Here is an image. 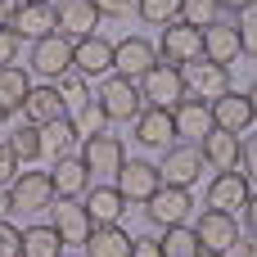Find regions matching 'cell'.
Returning a JSON list of instances; mask_svg holds the SVG:
<instances>
[{
	"label": "cell",
	"mask_w": 257,
	"mask_h": 257,
	"mask_svg": "<svg viewBox=\"0 0 257 257\" xmlns=\"http://www.w3.org/2000/svg\"><path fill=\"white\" fill-rule=\"evenodd\" d=\"M131 257H163V248H158V239H136Z\"/></svg>",
	"instance_id": "b9f144b4"
},
{
	"label": "cell",
	"mask_w": 257,
	"mask_h": 257,
	"mask_svg": "<svg viewBox=\"0 0 257 257\" xmlns=\"http://www.w3.org/2000/svg\"><path fill=\"white\" fill-rule=\"evenodd\" d=\"M239 172H244L248 181H257V136H248V140H244V154H239Z\"/></svg>",
	"instance_id": "74e56055"
},
{
	"label": "cell",
	"mask_w": 257,
	"mask_h": 257,
	"mask_svg": "<svg viewBox=\"0 0 257 257\" xmlns=\"http://www.w3.org/2000/svg\"><path fill=\"white\" fill-rule=\"evenodd\" d=\"M203 59L230 68L235 59H244V45H239V27L235 23H212L203 27Z\"/></svg>",
	"instance_id": "7402d4cb"
},
{
	"label": "cell",
	"mask_w": 257,
	"mask_h": 257,
	"mask_svg": "<svg viewBox=\"0 0 257 257\" xmlns=\"http://www.w3.org/2000/svg\"><path fill=\"white\" fill-rule=\"evenodd\" d=\"M181 81H185V95L212 104L217 95L230 90V68H221L212 59H190V63H181Z\"/></svg>",
	"instance_id": "52a82bcc"
},
{
	"label": "cell",
	"mask_w": 257,
	"mask_h": 257,
	"mask_svg": "<svg viewBox=\"0 0 257 257\" xmlns=\"http://www.w3.org/2000/svg\"><path fill=\"white\" fill-rule=\"evenodd\" d=\"M253 0H217V9H230V14H244Z\"/></svg>",
	"instance_id": "ee69618b"
},
{
	"label": "cell",
	"mask_w": 257,
	"mask_h": 257,
	"mask_svg": "<svg viewBox=\"0 0 257 257\" xmlns=\"http://www.w3.org/2000/svg\"><path fill=\"white\" fill-rule=\"evenodd\" d=\"M72 72H81V77H108L113 72V41H104L99 32L72 41Z\"/></svg>",
	"instance_id": "2e32d148"
},
{
	"label": "cell",
	"mask_w": 257,
	"mask_h": 257,
	"mask_svg": "<svg viewBox=\"0 0 257 257\" xmlns=\"http://www.w3.org/2000/svg\"><path fill=\"white\" fill-rule=\"evenodd\" d=\"M158 59L163 63H190V59H203V27H190V23H167L163 27V41H158Z\"/></svg>",
	"instance_id": "8fae6325"
},
{
	"label": "cell",
	"mask_w": 257,
	"mask_h": 257,
	"mask_svg": "<svg viewBox=\"0 0 257 257\" xmlns=\"http://www.w3.org/2000/svg\"><path fill=\"white\" fill-rule=\"evenodd\" d=\"M226 257H257V235H248V239L239 235V239L230 244V253H226Z\"/></svg>",
	"instance_id": "60d3db41"
},
{
	"label": "cell",
	"mask_w": 257,
	"mask_h": 257,
	"mask_svg": "<svg viewBox=\"0 0 257 257\" xmlns=\"http://www.w3.org/2000/svg\"><path fill=\"white\" fill-rule=\"evenodd\" d=\"M9 27H14V36H18V41H41V36L59 32V18H54V5H36V0H23Z\"/></svg>",
	"instance_id": "ffe728a7"
},
{
	"label": "cell",
	"mask_w": 257,
	"mask_h": 257,
	"mask_svg": "<svg viewBox=\"0 0 257 257\" xmlns=\"http://www.w3.org/2000/svg\"><path fill=\"white\" fill-rule=\"evenodd\" d=\"M212 126L217 131H248L253 126V104H248V95H239V90H226V95H217L212 99Z\"/></svg>",
	"instance_id": "603a6c76"
},
{
	"label": "cell",
	"mask_w": 257,
	"mask_h": 257,
	"mask_svg": "<svg viewBox=\"0 0 257 257\" xmlns=\"http://www.w3.org/2000/svg\"><path fill=\"white\" fill-rule=\"evenodd\" d=\"M9 212H14V203H9V185H0V221H9Z\"/></svg>",
	"instance_id": "f6af8a7d"
},
{
	"label": "cell",
	"mask_w": 257,
	"mask_h": 257,
	"mask_svg": "<svg viewBox=\"0 0 257 257\" xmlns=\"http://www.w3.org/2000/svg\"><path fill=\"white\" fill-rule=\"evenodd\" d=\"M68 68H72V41H68L63 32H50V36L32 41V54H27V72H32V77L59 81Z\"/></svg>",
	"instance_id": "7a4b0ae2"
},
{
	"label": "cell",
	"mask_w": 257,
	"mask_h": 257,
	"mask_svg": "<svg viewBox=\"0 0 257 257\" xmlns=\"http://www.w3.org/2000/svg\"><path fill=\"white\" fill-rule=\"evenodd\" d=\"M27 90H32V72L23 63H9L0 68V122H9L14 113H23L27 104Z\"/></svg>",
	"instance_id": "484cf974"
},
{
	"label": "cell",
	"mask_w": 257,
	"mask_h": 257,
	"mask_svg": "<svg viewBox=\"0 0 257 257\" xmlns=\"http://www.w3.org/2000/svg\"><path fill=\"white\" fill-rule=\"evenodd\" d=\"M18 5H23V0H0V27H9V23H14Z\"/></svg>",
	"instance_id": "7bdbcfd3"
},
{
	"label": "cell",
	"mask_w": 257,
	"mask_h": 257,
	"mask_svg": "<svg viewBox=\"0 0 257 257\" xmlns=\"http://www.w3.org/2000/svg\"><path fill=\"white\" fill-rule=\"evenodd\" d=\"M23 257H63V239L54 226H27L23 230Z\"/></svg>",
	"instance_id": "f546056e"
},
{
	"label": "cell",
	"mask_w": 257,
	"mask_h": 257,
	"mask_svg": "<svg viewBox=\"0 0 257 257\" xmlns=\"http://www.w3.org/2000/svg\"><path fill=\"white\" fill-rule=\"evenodd\" d=\"M54 86H59V95H63V104H68V117H81V113H86V108L95 104L90 77H81V72H72V68H68V72H63V77H59Z\"/></svg>",
	"instance_id": "f1b7e54d"
},
{
	"label": "cell",
	"mask_w": 257,
	"mask_h": 257,
	"mask_svg": "<svg viewBox=\"0 0 257 257\" xmlns=\"http://www.w3.org/2000/svg\"><path fill=\"white\" fill-rule=\"evenodd\" d=\"M154 63H158V45H154V41H145V36H122V41H113V72H117V77L140 81Z\"/></svg>",
	"instance_id": "7c38bea8"
},
{
	"label": "cell",
	"mask_w": 257,
	"mask_h": 257,
	"mask_svg": "<svg viewBox=\"0 0 257 257\" xmlns=\"http://www.w3.org/2000/svg\"><path fill=\"white\" fill-rule=\"evenodd\" d=\"M14 176H18V158H14L9 145H0V185H9Z\"/></svg>",
	"instance_id": "f35d334b"
},
{
	"label": "cell",
	"mask_w": 257,
	"mask_h": 257,
	"mask_svg": "<svg viewBox=\"0 0 257 257\" xmlns=\"http://www.w3.org/2000/svg\"><path fill=\"white\" fill-rule=\"evenodd\" d=\"M136 86H140V99H145V104H158V108H176V104L185 99L181 68H176V63H163V59H158Z\"/></svg>",
	"instance_id": "8992f818"
},
{
	"label": "cell",
	"mask_w": 257,
	"mask_h": 257,
	"mask_svg": "<svg viewBox=\"0 0 257 257\" xmlns=\"http://www.w3.org/2000/svg\"><path fill=\"white\" fill-rule=\"evenodd\" d=\"M36 5H50V0H36Z\"/></svg>",
	"instance_id": "681fc988"
},
{
	"label": "cell",
	"mask_w": 257,
	"mask_h": 257,
	"mask_svg": "<svg viewBox=\"0 0 257 257\" xmlns=\"http://www.w3.org/2000/svg\"><path fill=\"white\" fill-rule=\"evenodd\" d=\"M194 235H199V244H203L208 253H230V244L244 235V226H239L235 212H217V208H208V212H199Z\"/></svg>",
	"instance_id": "5bb4252c"
},
{
	"label": "cell",
	"mask_w": 257,
	"mask_h": 257,
	"mask_svg": "<svg viewBox=\"0 0 257 257\" xmlns=\"http://www.w3.org/2000/svg\"><path fill=\"white\" fill-rule=\"evenodd\" d=\"M50 226L59 230L63 248H68V244H72V248L86 244L90 230H95V221H90V212H86L81 199H54V208H50Z\"/></svg>",
	"instance_id": "4fadbf2b"
},
{
	"label": "cell",
	"mask_w": 257,
	"mask_h": 257,
	"mask_svg": "<svg viewBox=\"0 0 257 257\" xmlns=\"http://www.w3.org/2000/svg\"><path fill=\"white\" fill-rule=\"evenodd\" d=\"M239 45H244V54H253L257 59V5H248L244 14H239Z\"/></svg>",
	"instance_id": "e575fe53"
},
{
	"label": "cell",
	"mask_w": 257,
	"mask_h": 257,
	"mask_svg": "<svg viewBox=\"0 0 257 257\" xmlns=\"http://www.w3.org/2000/svg\"><path fill=\"white\" fill-rule=\"evenodd\" d=\"M136 14H140V23H149V27H167V23L181 14V0H136Z\"/></svg>",
	"instance_id": "d6a6232c"
},
{
	"label": "cell",
	"mask_w": 257,
	"mask_h": 257,
	"mask_svg": "<svg viewBox=\"0 0 257 257\" xmlns=\"http://www.w3.org/2000/svg\"><path fill=\"white\" fill-rule=\"evenodd\" d=\"M158 248H163V257H199V253H203L194 226H167L163 239H158Z\"/></svg>",
	"instance_id": "4dcf8cb0"
},
{
	"label": "cell",
	"mask_w": 257,
	"mask_h": 257,
	"mask_svg": "<svg viewBox=\"0 0 257 257\" xmlns=\"http://www.w3.org/2000/svg\"><path fill=\"white\" fill-rule=\"evenodd\" d=\"M23 117H27L32 126H45V122H59V117H68V104H63V95H59V86H54V81H36V86L27 90Z\"/></svg>",
	"instance_id": "ac0fdd59"
},
{
	"label": "cell",
	"mask_w": 257,
	"mask_h": 257,
	"mask_svg": "<svg viewBox=\"0 0 257 257\" xmlns=\"http://www.w3.org/2000/svg\"><path fill=\"white\" fill-rule=\"evenodd\" d=\"M158 172H163V185H181V190H190L199 176H203V154H199V145L194 140H176L172 149H163V163H158Z\"/></svg>",
	"instance_id": "9c48e42d"
},
{
	"label": "cell",
	"mask_w": 257,
	"mask_h": 257,
	"mask_svg": "<svg viewBox=\"0 0 257 257\" xmlns=\"http://www.w3.org/2000/svg\"><path fill=\"white\" fill-rule=\"evenodd\" d=\"M50 181H54V194L59 199H81L90 190V167L81 163V154H68L50 167Z\"/></svg>",
	"instance_id": "d4e9b609"
},
{
	"label": "cell",
	"mask_w": 257,
	"mask_h": 257,
	"mask_svg": "<svg viewBox=\"0 0 257 257\" xmlns=\"http://www.w3.org/2000/svg\"><path fill=\"white\" fill-rule=\"evenodd\" d=\"M0 257H23V230L14 221H0Z\"/></svg>",
	"instance_id": "d590c367"
},
{
	"label": "cell",
	"mask_w": 257,
	"mask_h": 257,
	"mask_svg": "<svg viewBox=\"0 0 257 257\" xmlns=\"http://www.w3.org/2000/svg\"><path fill=\"white\" fill-rule=\"evenodd\" d=\"M253 5H257V0H253Z\"/></svg>",
	"instance_id": "f907efd6"
},
{
	"label": "cell",
	"mask_w": 257,
	"mask_h": 257,
	"mask_svg": "<svg viewBox=\"0 0 257 257\" xmlns=\"http://www.w3.org/2000/svg\"><path fill=\"white\" fill-rule=\"evenodd\" d=\"M181 23H190V27H212V23H217V0H181Z\"/></svg>",
	"instance_id": "836d02e7"
},
{
	"label": "cell",
	"mask_w": 257,
	"mask_h": 257,
	"mask_svg": "<svg viewBox=\"0 0 257 257\" xmlns=\"http://www.w3.org/2000/svg\"><path fill=\"white\" fill-rule=\"evenodd\" d=\"M95 108H99L104 122H136V113L145 108V99H140V86H136L131 77L108 72L104 86L95 90Z\"/></svg>",
	"instance_id": "6da1fadb"
},
{
	"label": "cell",
	"mask_w": 257,
	"mask_h": 257,
	"mask_svg": "<svg viewBox=\"0 0 257 257\" xmlns=\"http://www.w3.org/2000/svg\"><path fill=\"white\" fill-rule=\"evenodd\" d=\"M131 244L136 239L122 226H95L81 248H86V257H131Z\"/></svg>",
	"instance_id": "83f0119b"
},
{
	"label": "cell",
	"mask_w": 257,
	"mask_h": 257,
	"mask_svg": "<svg viewBox=\"0 0 257 257\" xmlns=\"http://www.w3.org/2000/svg\"><path fill=\"white\" fill-rule=\"evenodd\" d=\"M126 5H136V0H99V9H108V14H117V9H126Z\"/></svg>",
	"instance_id": "bcb514c9"
},
{
	"label": "cell",
	"mask_w": 257,
	"mask_h": 257,
	"mask_svg": "<svg viewBox=\"0 0 257 257\" xmlns=\"http://www.w3.org/2000/svg\"><path fill=\"white\" fill-rule=\"evenodd\" d=\"M77 140H81V131H77V122H72V117L45 122V126H41V158H50V163L68 158V154L77 149Z\"/></svg>",
	"instance_id": "4316f807"
},
{
	"label": "cell",
	"mask_w": 257,
	"mask_h": 257,
	"mask_svg": "<svg viewBox=\"0 0 257 257\" xmlns=\"http://www.w3.org/2000/svg\"><path fill=\"white\" fill-rule=\"evenodd\" d=\"M54 181H50V172H36V167H27V172H18L14 181H9V203H14V212H50L54 208Z\"/></svg>",
	"instance_id": "3957f363"
},
{
	"label": "cell",
	"mask_w": 257,
	"mask_h": 257,
	"mask_svg": "<svg viewBox=\"0 0 257 257\" xmlns=\"http://www.w3.org/2000/svg\"><path fill=\"white\" fill-rule=\"evenodd\" d=\"M81 203H86V212H90V221L95 226H122V217H126V199L117 194V185H90L86 194H81Z\"/></svg>",
	"instance_id": "44dd1931"
},
{
	"label": "cell",
	"mask_w": 257,
	"mask_h": 257,
	"mask_svg": "<svg viewBox=\"0 0 257 257\" xmlns=\"http://www.w3.org/2000/svg\"><path fill=\"white\" fill-rule=\"evenodd\" d=\"M248 104H253V122H257V81H253V90H248Z\"/></svg>",
	"instance_id": "7dc6e473"
},
{
	"label": "cell",
	"mask_w": 257,
	"mask_h": 257,
	"mask_svg": "<svg viewBox=\"0 0 257 257\" xmlns=\"http://www.w3.org/2000/svg\"><path fill=\"white\" fill-rule=\"evenodd\" d=\"M5 145L14 149V158H18V163H36V158H41V126L18 122V126L9 131V140H5Z\"/></svg>",
	"instance_id": "1f68e13d"
},
{
	"label": "cell",
	"mask_w": 257,
	"mask_h": 257,
	"mask_svg": "<svg viewBox=\"0 0 257 257\" xmlns=\"http://www.w3.org/2000/svg\"><path fill=\"white\" fill-rule=\"evenodd\" d=\"M117 194L126 199V203H145V199H154V190L163 185V172H158V163H149V158H126L122 167H117Z\"/></svg>",
	"instance_id": "30bf717a"
},
{
	"label": "cell",
	"mask_w": 257,
	"mask_h": 257,
	"mask_svg": "<svg viewBox=\"0 0 257 257\" xmlns=\"http://www.w3.org/2000/svg\"><path fill=\"white\" fill-rule=\"evenodd\" d=\"M172 117H176V136L181 140H203L208 131H212V104L208 99H194V95H185L176 108H172Z\"/></svg>",
	"instance_id": "cb8c5ba5"
},
{
	"label": "cell",
	"mask_w": 257,
	"mask_h": 257,
	"mask_svg": "<svg viewBox=\"0 0 257 257\" xmlns=\"http://www.w3.org/2000/svg\"><path fill=\"white\" fill-rule=\"evenodd\" d=\"M81 163L90 167V176H117V167L126 163V149L113 131H90L81 136Z\"/></svg>",
	"instance_id": "ba28073f"
},
{
	"label": "cell",
	"mask_w": 257,
	"mask_h": 257,
	"mask_svg": "<svg viewBox=\"0 0 257 257\" xmlns=\"http://www.w3.org/2000/svg\"><path fill=\"white\" fill-rule=\"evenodd\" d=\"M248 194H253V185H248L244 172H217L212 185H208V208H217V212H239V208L248 203Z\"/></svg>",
	"instance_id": "d6986e66"
},
{
	"label": "cell",
	"mask_w": 257,
	"mask_h": 257,
	"mask_svg": "<svg viewBox=\"0 0 257 257\" xmlns=\"http://www.w3.org/2000/svg\"><path fill=\"white\" fill-rule=\"evenodd\" d=\"M54 18H59V32L68 41H81V36H95L99 32L104 9H99V0H59L54 5Z\"/></svg>",
	"instance_id": "9a60e30c"
},
{
	"label": "cell",
	"mask_w": 257,
	"mask_h": 257,
	"mask_svg": "<svg viewBox=\"0 0 257 257\" xmlns=\"http://www.w3.org/2000/svg\"><path fill=\"white\" fill-rule=\"evenodd\" d=\"M199 154H203V167H217V172H239V154H244V140L235 131H208L199 140Z\"/></svg>",
	"instance_id": "e0dca14e"
},
{
	"label": "cell",
	"mask_w": 257,
	"mask_h": 257,
	"mask_svg": "<svg viewBox=\"0 0 257 257\" xmlns=\"http://www.w3.org/2000/svg\"><path fill=\"white\" fill-rule=\"evenodd\" d=\"M18 50H23V41L14 36V27H0V68L18 63Z\"/></svg>",
	"instance_id": "8d00e7d4"
},
{
	"label": "cell",
	"mask_w": 257,
	"mask_h": 257,
	"mask_svg": "<svg viewBox=\"0 0 257 257\" xmlns=\"http://www.w3.org/2000/svg\"><path fill=\"white\" fill-rule=\"evenodd\" d=\"M239 212H244V221H239V226H244L248 235H257V190H253V194H248V203H244Z\"/></svg>",
	"instance_id": "ab89813d"
},
{
	"label": "cell",
	"mask_w": 257,
	"mask_h": 257,
	"mask_svg": "<svg viewBox=\"0 0 257 257\" xmlns=\"http://www.w3.org/2000/svg\"><path fill=\"white\" fill-rule=\"evenodd\" d=\"M136 145L145 149V154H163V149H172L181 136H176V117H172V108H158V104H145L140 113H136Z\"/></svg>",
	"instance_id": "277c9868"
},
{
	"label": "cell",
	"mask_w": 257,
	"mask_h": 257,
	"mask_svg": "<svg viewBox=\"0 0 257 257\" xmlns=\"http://www.w3.org/2000/svg\"><path fill=\"white\" fill-rule=\"evenodd\" d=\"M140 208H145V221H149V226L167 230V226H185V221H190L194 199H190V190H181V185H158L154 199H145Z\"/></svg>",
	"instance_id": "5b68a950"
},
{
	"label": "cell",
	"mask_w": 257,
	"mask_h": 257,
	"mask_svg": "<svg viewBox=\"0 0 257 257\" xmlns=\"http://www.w3.org/2000/svg\"><path fill=\"white\" fill-rule=\"evenodd\" d=\"M199 257H226V253H208V248H203V253H199Z\"/></svg>",
	"instance_id": "c3c4849f"
}]
</instances>
